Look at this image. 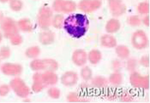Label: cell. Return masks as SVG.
Masks as SVG:
<instances>
[{"label": "cell", "mask_w": 150, "mask_h": 103, "mask_svg": "<svg viewBox=\"0 0 150 103\" xmlns=\"http://www.w3.org/2000/svg\"><path fill=\"white\" fill-rule=\"evenodd\" d=\"M89 20L86 15L73 14L64 22V28L74 38H79L85 35L89 27Z\"/></svg>", "instance_id": "cell-1"}, {"label": "cell", "mask_w": 150, "mask_h": 103, "mask_svg": "<svg viewBox=\"0 0 150 103\" xmlns=\"http://www.w3.org/2000/svg\"><path fill=\"white\" fill-rule=\"evenodd\" d=\"M53 13L48 7H43L39 11L38 22L39 26L42 29H46L52 24Z\"/></svg>", "instance_id": "cell-2"}, {"label": "cell", "mask_w": 150, "mask_h": 103, "mask_svg": "<svg viewBox=\"0 0 150 103\" xmlns=\"http://www.w3.org/2000/svg\"><path fill=\"white\" fill-rule=\"evenodd\" d=\"M130 81L134 87L143 89H148L149 87L148 76H143L139 73L134 72L131 74Z\"/></svg>", "instance_id": "cell-3"}, {"label": "cell", "mask_w": 150, "mask_h": 103, "mask_svg": "<svg viewBox=\"0 0 150 103\" xmlns=\"http://www.w3.org/2000/svg\"><path fill=\"white\" fill-rule=\"evenodd\" d=\"M132 43L134 47L137 49H142L147 46L148 40L146 35L142 30H138L133 35Z\"/></svg>", "instance_id": "cell-4"}, {"label": "cell", "mask_w": 150, "mask_h": 103, "mask_svg": "<svg viewBox=\"0 0 150 103\" xmlns=\"http://www.w3.org/2000/svg\"><path fill=\"white\" fill-rule=\"evenodd\" d=\"M99 0H82L79 4V8L83 12L89 13L99 8L101 6Z\"/></svg>", "instance_id": "cell-5"}, {"label": "cell", "mask_w": 150, "mask_h": 103, "mask_svg": "<svg viewBox=\"0 0 150 103\" xmlns=\"http://www.w3.org/2000/svg\"><path fill=\"white\" fill-rule=\"evenodd\" d=\"M109 4L110 10L114 16H120L126 12V8L122 0H109Z\"/></svg>", "instance_id": "cell-6"}, {"label": "cell", "mask_w": 150, "mask_h": 103, "mask_svg": "<svg viewBox=\"0 0 150 103\" xmlns=\"http://www.w3.org/2000/svg\"><path fill=\"white\" fill-rule=\"evenodd\" d=\"M61 83L64 86L71 87L77 83L78 76L76 72L73 71L67 72L61 77Z\"/></svg>", "instance_id": "cell-7"}, {"label": "cell", "mask_w": 150, "mask_h": 103, "mask_svg": "<svg viewBox=\"0 0 150 103\" xmlns=\"http://www.w3.org/2000/svg\"><path fill=\"white\" fill-rule=\"evenodd\" d=\"M13 86L16 89L18 95L22 98H25L29 95L30 88L22 80L16 79L13 83Z\"/></svg>", "instance_id": "cell-8"}, {"label": "cell", "mask_w": 150, "mask_h": 103, "mask_svg": "<svg viewBox=\"0 0 150 103\" xmlns=\"http://www.w3.org/2000/svg\"><path fill=\"white\" fill-rule=\"evenodd\" d=\"M2 29L5 32L7 36H12L16 34L18 32L17 28L13 21L9 18L6 19L2 23Z\"/></svg>", "instance_id": "cell-9"}, {"label": "cell", "mask_w": 150, "mask_h": 103, "mask_svg": "<svg viewBox=\"0 0 150 103\" xmlns=\"http://www.w3.org/2000/svg\"><path fill=\"white\" fill-rule=\"evenodd\" d=\"M87 56L86 52L83 49H77L74 52L72 60L76 65L82 66L86 63Z\"/></svg>", "instance_id": "cell-10"}, {"label": "cell", "mask_w": 150, "mask_h": 103, "mask_svg": "<svg viewBox=\"0 0 150 103\" xmlns=\"http://www.w3.org/2000/svg\"><path fill=\"white\" fill-rule=\"evenodd\" d=\"M42 79L45 86L54 85L57 83L58 80L57 76L53 71H46L41 74Z\"/></svg>", "instance_id": "cell-11"}, {"label": "cell", "mask_w": 150, "mask_h": 103, "mask_svg": "<svg viewBox=\"0 0 150 103\" xmlns=\"http://www.w3.org/2000/svg\"><path fill=\"white\" fill-rule=\"evenodd\" d=\"M33 83L32 89L35 93H38L44 89L45 85L42 79L41 74L37 72L33 76Z\"/></svg>", "instance_id": "cell-12"}, {"label": "cell", "mask_w": 150, "mask_h": 103, "mask_svg": "<svg viewBox=\"0 0 150 103\" xmlns=\"http://www.w3.org/2000/svg\"><path fill=\"white\" fill-rule=\"evenodd\" d=\"M39 40L40 42L44 45H50L54 41V35L51 31H44L39 35Z\"/></svg>", "instance_id": "cell-13"}, {"label": "cell", "mask_w": 150, "mask_h": 103, "mask_svg": "<svg viewBox=\"0 0 150 103\" xmlns=\"http://www.w3.org/2000/svg\"><path fill=\"white\" fill-rule=\"evenodd\" d=\"M76 9V5L75 2L72 1L62 0L60 5V13H69L75 11Z\"/></svg>", "instance_id": "cell-14"}, {"label": "cell", "mask_w": 150, "mask_h": 103, "mask_svg": "<svg viewBox=\"0 0 150 103\" xmlns=\"http://www.w3.org/2000/svg\"><path fill=\"white\" fill-rule=\"evenodd\" d=\"M101 43L103 46L107 48L114 47L117 44L114 37L109 34H105L102 37Z\"/></svg>", "instance_id": "cell-15"}, {"label": "cell", "mask_w": 150, "mask_h": 103, "mask_svg": "<svg viewBox=\"0 0 150 103\" xmlns=\"http://www.w3.org/2000/svg\"><path fill=\"white\" fill-rule=\"evenodd\" d=\"M121 27L120 22L116 19H111L107 23L106 30L109 33H114L118 31Z\"/></svg>", "instance_id": "cell-16"}, {"label": "cell", "mask_w": 150, "mask_h": 103, "mask_svg": "<svg viewBox=\"0 0 150 103\" xmlns=\"http://www.w3.org/2000/svg\"><path fill=\"white\" fill-rule=\"evenodd\" d=\"M101 53L97 49H93L91 51L88 55V58L90 62L93 64H96L100 61L101 59Z\"/></svg>", "instance_id": "cell-17"}, {"label": "cell", "mask_w": 150, "mask_h": 103, "mask_svg": "<svg viewBox=\"0 0 150 103\" xmlns=\"http://www.w3.org/2000/svg\"><path fill=\"white\" fill-rule=\"evenodd\" d=\"M18 25L21 30L24 32H29L33 30V25L28 19H22L18 22Z\"/></svg>", "instance_id": "cell-18"}, {"label": "cell", "mask_w": 150, "mask_h": 103, "mask_svg": "<svg viewBox=\"0 0 150 103\" xmlns=\"http://www.w3.org/2000/svg\"><path fill=\"white\" fill-rule=\"evenodd\" d=\"M45 64V70L46 71H54L58 68L57 62L53 59H45L43 60Z\"/></svg>", "instance_id": "cell-19"}, {"label": "cell", "mask_w": 150, "mask_h": 103, "mask_svg": "<svg viewBox=\"0 0 150 103\" xmlns=\"http://www.w3.org/2000/svg\"><path fill=\"white\" fill-rule=\"evenodd\" d=\"M115 51L119 57L122 59H126L129 56V50L124 45H119L116 47Z\"/></svg>", "instance_id": "cell-20"}, {"label": "cell", "mask_w": 150, "mask_h": 103, "mask_svg": "<svg viewBox=\"0 0 150 103\" xmlns=\"http://www.w3.org/2000/svg\"><path fill=\"white\" fill-rule=\"evenodd\" d=\"M30 67L33 71H39L45 70V64L43 60L35 59L30 62Z\"/></svg>", "instance_id": "cell-21"}, {"label": "cell", "mask_w": 150, "mask_h": 103, "mask_svg": "<svg viewBox=\"0 0 150 103\" xmlns=\"http://www.w3.org/2000/svg\"><path fill=\"white\" fill-rule=\"evenodd\" d=\"M109 81L113 85H120L122 81V77L120 73H113L110 77Z\"/></svg>", "instance_id": "cell-22"}, {"label": "cell", "mask_w": 150, "mask_h": 103, "mask_svg": "<svg viewBox=\"0 0 150 103\" xmlns=\"http://www.w3.org/2000/svg\"><path fill=\"white\" fill-rule=\"evenodd\" d=\"M94 86L98 88H101L105 86L108 84V81L105 77H95L92 81Z\"/></svg>", "instance_id": "cell-23"}, {"label": "cell", "mask_w": 150, "mask_h": 103, "mask_svg": "<svg viewBox=\"0 0 150 103\" xmlns=\"http://www.w3.org/2000/svg\"><path fill=\"white\" fill-rule=\"evenodd\" d=\"M40 49L37 46H34L32 47L29 48L26 51V56L30 58H35L38 56L40 54Z\"/></svg>", "instance_id": "cell-24"}, {"label": "cell", "mask_w": 150, "mask_h": 103, "mask_svg": "<svg viewBox=\"0 0 150 103\" xmlns=\"http://www.w3.org/2000/svg\"><path fill=\"white\" fill-rule=\"evenodd\" d=\"M81 76L85 80H89L91 79L93 75V72L89 67H85L82 68L81 72Z\"/></svg>", "instance_id": "cell-25"}, {"label": "cell", "mask_w": 150, "mask_h": 103, "mask_svg": "<svg viewBox=\"0 0 150 103\" xmlns=\"http://www.w3.org/2000/svg\"><path fill=\"white\" fill-rule=\"evenodd\" d=\"M63 19H64V17L61 14L56 15L52 20L53 26L57 29H61L63 24Z\"/></svg>", "instance_id": "cell-26"}, {"label": "cell", "mask_w": 150, "mask_h": 103, "mask_svg": "<svg viewBox=\"0 0 150 103\" xmlns=\"http://www.w3.org/2000/svg\"><path fill=\"white\" fill-rule=\"evenodd\" d=\"M68 100L69 102H85L86 100L81 97V96L78 95L75 93H71L68 96Z\"/></svg>", "instance_id": "cell-27"}, {"label": "cell", "mask_w": 150, "mask_h": 103, "mask_svg": "<svg viewBox=\"0 0 150 103\" xmlns=\"http://www.w3.org/2000/svg\"><path fill=\"white\" fill-rule=\"evenodd\" d=\"M138 11L141 14H147L149 13V4L146 2H142L139 5Z\"/></svg>", "instance_id": "cell-28"}, {"label": "cell", "mask_w": 150, "mask_h": 103, "mask_svg": "<svg viewBox=\"0 0 150 103\" xmlns=\"http://www.w3.org/2000/svg\"><path fill=\"white\" fill-rule=\"evenodd\" d=\"M48 95L53 99H57L60 97L61 92L60 90L56 88H51L48 90Z\"/></svg>", "instance_id": "cell-29"}, {"label": "cell", "mask_w": 150, "mask_h": 103, "mask_svg": "<svg viewBox=\"0 0 150 103\" xmlns=\"http://www.w3.org/2000/svg\"><path fill=\"white\" fill-rule=\"evenodd\" d=\"M10 7L14 11H20L22 8V2L20 0H11Z\"/></svg>", "instance_id": "cell-30"}, {"label": "cell", "mask_w": 150, "mask_h": 103, "mask_svg": "<svg viewBox=\"0 0 150 103\" xmlns=\"http://www.w3.org/2000/svg\"><path fill=\"white\" fill-rule=\"evenodd\" d=\"M128 23L132 26H139L141 24L140 18L137 16H132L128 19Z\"/></svg>", "instance_id": "cell-31"}, {"label": "cell", "mask_w": 150, "mask_h": 103, "mask_svg": "<svg viewBox=\"0 0 150 103\" xmlns=\"http://www.w3.org/2000/svg\"><path fill=\"white\" fill-rule=\"evenodd\" d=\"M21 41H22V39L21 38V37L18 35H14L12 38V43L15 45L20 44L21 43Z\"/></svg>", "instance_id": "cell-32"}, {"label": "cell", "mask_w": 150, "mask_h": 103, "mask_svg": "<svg viewBox=\"0 0 150 103\" xmlns=\"http://www.w3.org/2000/svg\"><path fill=\"white\" fill-rule=\"evenodd\" d=\"M140 63L141 64L145 67H148L149 65V57L147 56H144L142 57L140 60Z\"/></svg>", "instance_id": "cell-33"}, {"label": "cell", "mask_w": 150, "mask_h": 103, "mask_svg": "<svg viewBox=\"0 0 150 103\" xmlns=\"http://www.w3.org/2000/svg\"><path fill=\"white\" fill-rule=\"evenodd\" d=\"M121 99L124 101H130L133 100V98L129 93L125 92L121 96Z\"/></svg>", "instance_id": "cell-34"}, {"label": "cell", "mask_w": 150, "mask_h": 103, "mask_svg": "<svg viewBox=\"0 0 150 103\" xmlns=\"http://www.w3.org/2000/svg\"><path fill=\"white\" fill-rule=\"evenodd\" d=\"M127 67L129 68V69H134V68H135V62L134 61L130 60V61H128V63H127Z\"/></svg>", "instance_id": "cell-35"}, {"label": "cell", "mask_w": 150, "mask_h": 103, "mask_svg": "<svg viewBox=\"0 0 150 103\" xmlns=\"http://www.w3.org/2000/svg\"><path fill=\"white\" fill-rule=\"evenodd\" d=\"M144 24L147 26H149V17L148 16L145 17L143 20Z\"/></svg>", "instance_id": "cell-36"}, {"label": "cell", "mask_w": 150, "mask_h": 103, "mask_svg": "<svg viewBox=\"0 0 150 103\" xmlns=\"http://www.w3.org/2000/svg\"><path fill=\"white\" fill-rule=\"evenodd\" d=\"M8 1L9 0H0V1L2 2H7V1Z\"/></svg>", "instance_id": "cell-37"}, {"label": "cell", "mask_w": 150, "mask_h": 103, "mask_svg": "<svg viewBox=\"0 0 150 103\" xmlns=\"http://www.w3.org/2000/svg\"><path fill=\"white\" fill-rule=\"evenodd\" d=\"M1 39H2V36H1V33H0V42L1 41Z\"/></svg>", "instance_id": "cell-38"}]
</instances>
